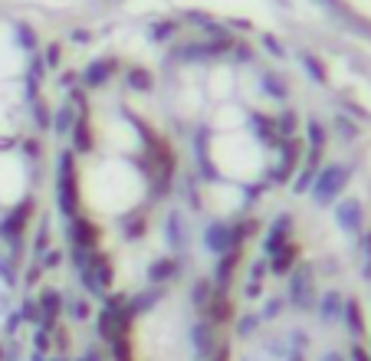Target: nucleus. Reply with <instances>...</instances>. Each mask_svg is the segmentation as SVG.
<instances>
[{
	"mask_svg": "<svg viewBox=\"0 0 371 361\" xmlns=\"http://www.w3.org/2000/svg\"><path fill=\"white\" fill-rule=\"evenodd\" d=\"M0 276H3V279H7V283H10V279H13L10 266H7V263H3V260H0Z\"/></svg>",
	"mask_w": 371,
	"mask_h": 361,
	"instance_id": "obj_1",
	"label": "nucleus"
},
{
	"mask_svg": "<svg viewBox=\"0 0 371 361\" xmlns=\"http://www.w3.org/2000/svg\"><path fill=\"white\" fill-rule=\"evenodd\" d=\"M7 309V296H3V292H0V312Z\"/></svg>",
	"mask_w": 371,
	"mask_h": 361,
	"instance_id": "obj_2",
	"label": "nucleus"
},
{
	"mask_svg": "<svg viewBox=\"0 0 371 361\" xmlns=\"http://www.w3.org/2000/svg\"><path fill=\"white\" fill-rule=\"evenodd\" d=\"M0 361H3V351H0Z\"/></svg>",
	"mask_w": 371,
	"mask_h": 361,
	"instance_id": "obj_3",
	"label": "nucleus"
}]
</instances>
